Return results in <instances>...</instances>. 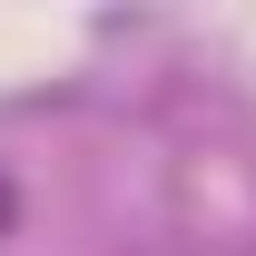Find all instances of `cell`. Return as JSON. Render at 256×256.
I'll list each match as a JSON object with an SVG mask.
<instances>
[{
	"instance_id": "cell-1",
	"label": "cell",
	"mask_w": 256,
	"mask_h": 256,
	"mask_svg": "<svg viewBox=\"0 0 256 256\" xmlns=\"http://www.w3.org/2000/svg\"><path fill=\"white\" fill-rule=\"evenodd\" d=\"M0 217H10V188H0Z\"/></svg>"
}]
</instances>
